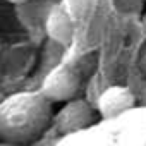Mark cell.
Returning <instances> with one entry per match:
<instances>
[{
	"mask_svg": "<svg viewBox=\"0 0 146 146\" xmlns=\"http://www.w3.org/2000/svg\"><path fill=\"white\" fill-rule=\"evenodd\" d=\"M113 2L122 14H139L146 0H113Z\"/></svg>",
	"mask_w": 146,
	"mask_h": 146,
	"instance_id": "obj_6",
	"label": "cell"
},
{
	"mask_svg": "<svg viewBox=\"0 0 146 146\" xmlns=\"http://www.w3.org/2000/svg\"><path fill=\"white\" fill-rule=\"evenodd\" d=\"M52 122V103L40 91L16 93L0 102V137L14 144L38 139Z\"/></svg>",
	"mask_w": 146,
	"mask_h": 146,
	"instance_id": "obj_1",
	"label": "cell"
},
{
	"mask_svg": "<svg viewBox=\"0 0 146 146\" xmlns=\"http://www.w3.org/2000/svg\"><path fill=\"white\" fill-rule=\"evenodd\" d=\"M7 2H11V4H16V5H21V4H26L28 0H7Z\"/></svg>",
	"mask_w": 146,
	"mask_h": 146,
	"instance_id": "obj_9",
	"label": "cell"
},
{
	"mask_svg": "<svg viewBox=\"0 0 146 146\" xmlns=\"http://www.w3.org/2000/svg\"><path fill=\"white\" fill-rule=\"evenodd\" d=\"M0 146H17L14 143H9V141H4V143H0Z\"/></svg>",
	"mask_w": 146,
	"mask_h": 146,
	"instance_id": "obj_10",
	"label": "cell"
},
{
	"mask_svg": "<svg viewBox=\"0 0 146 146\" xmlns=\"http://www.w3.org/2000/svg\"><path fill=\"white\" fill-rule=\"evenodd\" d=\"M46 33L58 45H69L74 33V24L69 12L62 7H53L46 16Z\"/></svg>",
	"mask_w": 146,
	"mask_h": 146,
	"instance_id": "obj_5",
	"label": "cell"
},
{
	"mask_svg": "<svg viewBox=\"0 0 146 146\" xmlns=\"http://www.w3.org/2000/svg\"><path fill=\"white\" fill-rule=\"evenodd\" d=\"M136 96L125 86H110L98 98V112L103 119H115L134 107Z\"/></svg>",
	"mask_w": 146,
	"mask_h": 146,
	"instance_id": "obj_4",
	"label": "cell"
},
{
	"mask_svg": "<svg viewBox=\"0 0 146 146\" xmlns=\"http://www.w3.org/2000/svg\"><path fill=\"white\" fill-rule=\"evenodd\" d=\"M137 65H139V70H141V74L146 78V45L141 48L139 52V57H137Z\"/></svg>",
	"mask_w": 146,
	"mask_h": 146,
	"instance_id": "obj_7",
	"label": "cell"
},
{
	"mask_svg": "<svg viewBox=\"0 0 146 146\" xmlns=\"http://www.w3.org/2000/svg\"><path fill=\"white\" fill-rule=\"evenodd\" d=\"M93 108L86 100L74 98L65 102V105L53 117L55 131L60 136L79 132L93 124Z\"/></svg>",
	"mask_w": 146,
	"mask_h": 146,
	"instance_id": "obj_3",
	"label": "cell"
},
{
	"mask_svg": "<svg viewBox=\"0 0 146 146\" xmlns=\"http://www.w3.org/2000/svg\"><path fill=\"white\" fill-rule=\"evenodd\" d=\"M29 146H57V143L52 137H38L33 143H29Z\"/></svg>",
	"mask_w": 146,
	"mask_h": 146,
	"instance_id": "obj_8",
	"label": "cell"
},
{
	"mask_svg": "<svg viewBox=\"0 0 146 146\" xmlns=\"http://www.w3.org/2000/svg\"><path fill=\"white\" fill-rule=\"evenodd\" d=\"M143 28H144V33H146V12H144V16H143Z\"/></svg>",
	"mask_w": 146,
	"mask_h": 146,
	"instance_id": "obj_11",
	"label": "cell"
},
{
	"mask_svg": "<svg viewBox=\"0 0 146 146\" xmlns=\"http://www.w3.org/2000/svg\"><path fill=\"white\" fill-rule=\"evenodd\" d=\"M79 76L67 65H58L52 69L43 79L40 93L50 102H69L74 100L79 91Z\"/></svg>",
	"mask_w": 146,
	"mask_h": 146,
	"instance_id": "obj_2",
	"label": "cell"
}]
</instances>
